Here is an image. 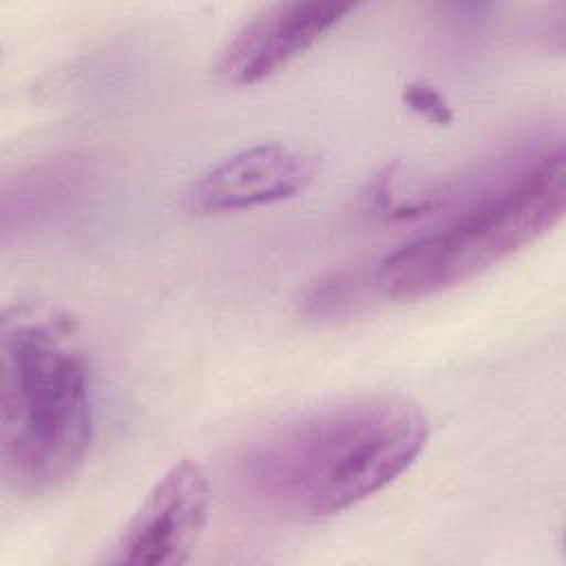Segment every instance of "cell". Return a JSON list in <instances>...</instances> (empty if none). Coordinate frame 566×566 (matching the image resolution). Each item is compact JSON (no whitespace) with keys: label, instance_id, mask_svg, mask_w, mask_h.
Returning <instances> with one entry per match:
<instances>
[{"label":"cell","instance_id":"6da1fadb","mask_svg":"<svg viewBox=\"0 0 566 566\" xmlns=\"http://www.w3.org/2000/svg\"><path fill=\"white\" fill-rule=\"evenodd\" d=\"M429 418L396 394L338 398L252 438L234 462L239 491L272 517H334L398 480L422 453Z\"/></svg>","mask_w":566,"mask_h":566},{"label":"cell","instance_id":"7a4b0ae2","mask_svg":"<svg viewBox=\"0 0 566 566\" xmlns=\"http://www.w3.org/2000/svg\"><path fill=\"white\" fill-rule=\"evenodd\" d=\"M95 433L91 367L75 321L20 303L0 321V467L24 497L62 489Z\"/></svg>","mask_w":566,"mask_h":566},{"label":"cell","instance_id":"3957f363","mask_svg":"<svg viewBox=\"0 0 566 566\" xmlns=\"http://www.w3.org/2000/svg\"><path fill=\"white\" fill-rule=\"evenodd\" d=\"M564 148L535 157L447 226L382 256L374 283L382 298L416 301L467 283L542 239L564 217Z\"/></svg>","mask_w":566,"mask_h":566},{"label":"cell","instance_id":"277c9868","mask_svg":"<svg viewBox=\"0 0 566 566\" xmlns=\"http://www.w3.org/2000/svg\"><path fill=\"white\" fill-rule=\"evenodd\" d=\"M210 482L190 458L177 460L146 493L111 546L106 562L139 566L186 564L201 542Z\"/></svg>","mask_w":566,"mask_h":566},{"label":"cell","instance_id":"5b68a950","mask_svg":"<svg viewBox=\"0 0 566 566\" xmlns=\"http://www.w3.org/2000/svg\"><path fill=\"white\" fill-rule=\"evenodd\" d=\"M316 175V155L285 144H256L203 170L186 190V208L212 217L272 206L305 192Z\"/></svg>","mask_w":566,"mask_h":566},{"label":"cell","instance_id":"8992f818","mask_svg":"<svg viewBox=\"0 0 566 566\" xmlns=\"http://www.w3.org/2000/svg\"><path fill=\"white\" fill-rule=\"evenodd\" d=\"M349 11L352 2L270 4L228 40L214 62V75L228 86L259 84L316 44Z\"/></svg>","mask_w":566,"mask_h":566},{"label":"cell","instance_id":"52a82bcc","mask_svg":"<svg viewBox=\"0 0 566 566\" xmlns=\"http://www.w3.org/2000/svg\"><path fill=\"white\" fill-rule=\"evenodd\" d=\"M88 164L82 157H53L20 172L2 192V232L42 221L57 212L84 186Z\"/></svg>","mask_w":566,"mask_h":566},{"label":"cell","instance_id":"ba28073f","mask_svg":"<svg viewBox=\"0 0 566 566\" xmlns=\"http://www.w3.org/2000/svg\"><path fill=\"white\" fill-rule=\"evenodd\" d=\"M378 296L371 268H340L307 281L294 303L305 321L336 323L358 314Z\"/></svg>","mask_w":566,"mask_h":566},{"label":"cell","instance_id":"9c48e42d","mask_svg":"<svg viewBox=\"0 0 566 566\" xmlns=\"http://www.w3.org/2000/svg\"><path fill=\"white\" fill-rule=\"evenodd\" d=\"M363 201L369 214L382 219H407L436 210L444 201V195L438 188L405 190L400 184V175L396 172V166H391L378 172L374 181H369Z\"/></svg>","mask_w":566,"mask_h":566},{"label":"cell","instance_id":"30bf717a","mask_svg":"<svg viewBox=\"0 0 566 566\" xmlns=\"http://www.w3.org/2000/svg\"><path fill=\"white\" fill-rule=\"evenodd\" d=\"M402 102L409 111H413L416 115H420L431 124L447 126L453 122V111L449 102L442 97L438 88H433L427 82H409L402 88Z\"/></svg>","mask_w":566,"mask_h":566}]
</instances>
